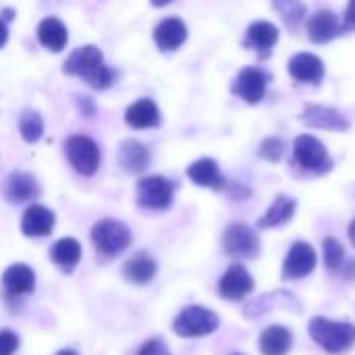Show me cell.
<instances>
[{
  "label": "cell",
  "mask_w": 355,
  "mask_h": 355,
  "mask_svg": "<svg viewBox=\"0 0 355 355\" xmlns=\"http://www.w3.org/2000/svg\"><path fill=\"white\" fill-rule=\"evenodd\" d=\"M64 73L81 77L96 89H106L114 81V73L104 64V56L96 46L75 50L64 62Z\"/></svg>",
  "instance_id": "1"
},
{
  "label": "cell",
  "mask_w": 355,
  "mask_h": 355,
  "mask_svg": "<svg viewBox=\"0 0 355 355\" xmlns=\"http://www.w3.org/2000/svg\"><path fill=\"white\" fill-rule=\"evenodd\" d=\"M310 335L329 354H343L355 343V327L352 322H335L320 316L310 322Z\"/></svg>",
  "instance_id": "2"
},
{
  "label": "cell",
  "mask_w": 355,
  "mask_h": 355,
  "mask_svg": "<svg viewBox=\"0 0 355 355\" xmlns=\"http://www.w3.org/2000/svg\"><path fill=\"white\" fill-rule=\"evenodd\" d=\"M92 241H94V248L98 250V254L116 256L129 248L131 231L121 220L106 218V220L96 223V227L92 229Z\"/></svg>",
  "instance_id": "3"
},
{
  "label": "cell",
  "mask_w": 355,
  "mask_h": 355,
  "mask_svg": "<svg viewBox=\"0 0 355 355\" xmlns=\"http://www.w3.org/2000/svg\"><path fill=\"white\" fill-rule=\"evenodd\" d=\"M218 316L202 306H191V308H185L173 329L179 337H187V339H193V337H206L210 333H214L218 329Z\"/></svg>",
  "instance_id": "4"
},
{
  "label": "cell",
  "mask_w": 355,
  "mask_h": 355,
  "mask_svg": "<svg viewBox=\"0 0 355 355\" xmlns=\"http://www.w3.org/2000/svg\"><path fill=\"white\" fill-rule=\"evenodd\" d=\"M67 158L79 175H94L100 166V148L85 135H73L67 139Z\"/></svg>",
  "instance_id": "5"
},
{
  "label": "cell",
  "mask_w": 355,
  "mask_h": 355,
  "mask_svg": "<svg viewBox=\"0 0 355 355\" xmlns=\"http://www.w3.org/2000/svg\"><path fill=\"white\" fill-rule=\"evenodd\" d=\"M173 202V183L164 177H148L137 183V204L148 210H166Z\"/></svg>",
  "instance_id": "6"
},
{
  "label": "cell",
  "mask_w": 355,
  "mask_h": 355,
  "mask_svg": "<svg viewBox=\"0 0 355 355\" xmlns=\"http://www.w3.org/2000/svg\"><path fill=\"white\" fill-rule=\"evenodd\" d=\"M295 160L302 168L312 171V173H324L331 168V158L327 148L312 135H302L295 139L293 146Z\"/></svg>",
  "instance_id": "7"
},
{
  "label": "cell",
  "mask_w": 355,
  "mask_h": 355,
  "mask_svg": "<svg viewBox=\"0 0 355 355\" xmlns=\"http://www.w3.org/2000/svg\"><path fill=\"white\" fill-rule=\"evenodd\" d=\"M223 245H225V252L233 258H254L260 250L256 231L241 223H235L225 231Z\"/></svg>",
  "instance_id": "8"
},
{
  "label": "cell",
  "mask_w": 355,
  "mask_h": 355,
  "mask_svg": "<svg viewBox=\"0 0 355 355\" xmlns=\"http://www.w3.org/2000/svg\"><path fill=\"white\" fill-rule=\"evenodd\" d=\"M252 291H254V279L250 277V272L241 264L229 266L227 272L223 275L220 283H218L220 297H225L229 302H239L245 295H250Z\"/></svg>",
  "instance_id": "9"
},
{
  "label": "cell",
  "mask_w": 355,
  "mask_h": 355,
  "mask_svg": "<svg viewBox=\"0 0 355 355\" xmlns=\"http://www.w3.org/2000/svg\"><path fill=\"white\" fill-rule=\"evenodd\" d=\"M316 268V252L312 245L300 241L295 243L285 262H283V279H304Z\"/></svg>",
  "instance_id": "10"
},
{
  "label": "cell",
  "mask_w": 355,
  "mask_h": 355,
  "mask_svg": "<svg viewBox=\"0 0 355 355\" xmlns=\"http://www.w3.org/2000/svg\"><path fill=\"white\" fill-rule=\"evenodd\" d=\"M233 92L248 104H258L266 94V75L260 69H243L235 79Z\"/></svg>",
  "instance_id": "11"
},
{
  "label": "cell",
  "mask_w": 355,
  "mask_h": 355,
  "mask_svg": "<svg viewBox=\"0 0 355 355\" xmlns=\"http://www.w3.org/2000/svg\"><path fill=\"white\" fill-rule=\"evenodd\" d=\"M54 229V214L40 204H33L25 210L21 218V231L27 237H46Z\"/></svg>",
  "instance_id": "12"
},
{
  "label": "cell",
  "mask_w": 355,
  "mask_h": 355,
  "mask_svg": "<svg viewBox=\"0 0 355 355\" xmlns=\"http://www.w3.org/2000/svg\"><path fill=\"white\" fill-rule=\"evenodd\" d=\"M289 73L302 83H320L324 77V64L314 54H297L289 60Z\"/></svg>",
  "instance_id": "13"
},
{
  "label": "cell",
  "mask_w": 355,
  "mask_h": 355,
  "mask_svg": "<svg viewBox=\"0 0 355 355\" xmlns=\"http://www.w3.org/2000/svg\"><path fill=\"white\" fill-rule=\"evenodd\" d=\"M154 40L160 50H177L187 40V27L181 19H164L154 29Z\"/></svg>",
  "instance_id": "14"
},
{
  "label": "cell",
  "mask_w": 355,
  "mask_h": 355,
  "mask_svg": "<svg viewBox=\"0 0 355 355\" xmlns=\"http://www.w3.org/2000/svg\"><path fill=\"white\" fill-rule=\"evenodd\" d=\"M2 285L10 295H27L35 287V275L25 264H12L2 275Z\"/></svg>",
  "instance_id": "15"
},
{
  "label": "cell",
  "mask_w": 355,
  "mask_h": 355,
  "mask_svg": "<svg viewBox=\"0 0 355 355\" xmlns=\"http://www.w3.org/2000/svg\"><path fill=\"white\" fill-rule=\"evenodd\" d=\"M40 193L37 189V183L31 175L27 173H12L6 181V187H4V196L8 202L12 204H23V202H29L33 200L35 196Z\"/></svg>",
  "instance_id": "16"
},
{
  "label": "cell",
  "mask_w": 355,
  "mask_h": 355,
  "mask_svg": "<svg viewBox=\"0 0 355 355\" xmlns=\"http://www.w3.org/2000/svg\"><path fill=\"white\" fill-rule=\"evenodd\" d=\"M306 27H308V33H310L312 42H316V44L331 42L339 33V29H341L339 19L331 10H320V12L312 15L308 19Z\"/></svg>",
  "instance_id": "17"
},
{
  "label": "cell",
  "mask_w": 355,
  "mask_h": 355,
  "mask_svg": "<svg viewBox=\"0 0 355 355\" xmlns=\"http://www.w3.org/2000/svg\"><path fill=\"white\" fill-rule=\"evenodd\" d=\"M119 162L127 173H144L150 164V152L144 144L127 139L119 150Z\"/></svg>",
  "instance_id": "18"
},
{
  "label": "cell",
  "mask_w": 355,
  "mask_h": 355,
  "mask_svg": "<svg viewBox=\"0 0 355 355\" xmlns=\"http://www.w3.org/2000/svg\"><path fill=\"white\" fill-rule=\"evenodd\" d=\"M187 177L200 185V187H210V189H220L225 179L220 175V168L218 164L212 160V158H202V160H196L189 168H187Z\"/></svg>",
  "instance_id": "19"
},
{
  "label": "cell",
  "mask_w": 355,
  "mask_h": 355,
  "mask_svg": "<svg viewBox=\"0 0 355 355\" xmlns=\"http://www.w3.org/2000/svg\"><path fill=\"white\" fill-rule=\"evenodd\" d=\"M125 121L133 129H150V127H156L160 123V112L152 100H139L127 108Z\"/></svg>",
  "instance_id": "20"
},
{
  "label": "cell",
  "mask_w": 355,
  "mask_h": 355,
  "mask_svg": "<svg viewBox=\"0 0 355 355\" xmlns=\"http://www.w3.org/2000/svg\"><path fill=\"white\" fill-rule=\"evenodd\" d=\"M37 40L44 48H48L52 52H60L67 46L69 33H67V27L62 25V21L48 17L37 25Z\"/></svg>",
  "instance_id": "21"
},
{
  "label": "cell",
  "mask_w": 355,
  "mask_h": 355,
  "mask_svg": "<svg viewBox=\"0 0 355 355\" xmlns=\"http://www.w3.org/2000/svg\"><path fill=\"white\" fill-rule=\"evenodd\" d=\"M156 268H158V266H156L154 258H152L150 254H146V252H139V254H135V256L125 264L123 275H125L127 281H131V283H135V285H146V283H150V281L154 279Z\"/></svg>",
  "instance_id": "22"
},
{
  "label": "cell",
  "mask_w": 355,
  "mask_h": 355,
  "mask_svg": "<svg viewBox=\"0 0 355 355\" xmlns=\"http://www.w3.org/2000/svg\"><path fill=\"white\" fill-rule=\"evenodd\" d=\"M304 121L312 127L333 129V131H341V129L349 127V123L337 110H333L329 106H308L304 112Z\"/></svg>",
  "instance_id": "23"
},
{
  "label": "cell",
  "mask_w": 355,
  "mask_h": 355,
  "mask_svg": "<svg viewBox=\"0 0 355 355\" xmlns=\"http://www.w3.org/2000/svg\"><path fill=\"white\" fill-rule=\"evenodd\" d=\"M293 337L285 327H268L260 337V352L264 355H287Z\"/></svg>",
  "instance_id": "24"
},
{
  "label": "cell",
  "mask_w": 355,
  "mask_h": 355,
  "mask_svg": "<svg viewBox=\"0 0 355 355\" xmlns=\"http://www.w3.org/2000/svg\"><path fill=\"white\" fill-rule=\"evenodd\" d=\"M295 214V200L287 198V196H279L272 206L268 208V212L258 220L260 229H270V227H281L285 223H289Z\"/></svg>",
  "instance_id": "25"
},
{
  "label": "cell",
  "mask_w": 355,
  "mask_h": 355,
  "mask_svg": "<svg viewBox=\"0 0 355 355\" xmlns=\"http://www.w3.org/2000/svg\"><path fill=\"white\" fill-rule=\"evenodd\" d=\"M279 40V29L268 21H256L248 29V44L260 52H268Z\"/></svg>",
  "instance_id": "26"
},
{
  "label": "cell",
  "mask_w": 355,
  "mask_h": 355,
  "mask_svg": "<svg viewBox=\"0 0 355 355\" xmlns=\"http://www.w3.org/2000/svg\"><path fill=\"white\" fill-rule=\"evenodd\" d=\"M50 258H52L58 266H62L64 270H71V268L79 262V258H81V245H79L77 239L64 237V239H60V241H56V243L52 245Z\"/></svg>",
  "instance_id": "27"
},
{
  "label": "cell",
  "mask_w": 355,
  "mask_h": 355,
  "mask_svg": "<svg viewBox=\"0 0 355 355\" xmlns=\"http://www.w3.org/2000/svg\"><path fill=\"white\" fill-rule=\"evenodd\" d=\"M275 8L279 10V15L283 17V21L289 25V27H297L304 17H306V6L302 0H272Z\"/></svg>",
  "instance_id": "28"
},
{
  "label": "cell",
  "mask_w": 355,
  "mask_h": 355,
  "mask_svg": "<svg viewBox=\"0 0 355 355\" xmlns=\"http://www.w3.org/2000/svg\"><path fill=\"white\" fill-rule=\"evenodd\" d=\"M19 129H21V135L25 141H37L44 133V123H42V116L37 112H23V116L19 119Z\"/></svg>",
  "instance_id": "29"
},
{
  "label": "cell",
  "mask_w": 355,
  "mask_h": 355,
  "mask_svg": "<svg viewBox=\"0 0 355 355\" xmlns=\"http://www.w3.org/2000/svg\"><path fill=\"white\" fill-rule=\"evenodd\" d=\"M343 262H345V250H343V245L337 239L329 237L324 241V264L331 270H339L343 266Z\"/></svg>",
  "instance_id": "30"
},
{
  "label": "cell",
  "mask_w": 355,
  "mask_h": 355,
  "mask_svg": "<svg viewBox=\"0 0 355 355\" xmlns=\"http://www.w3.org/2000/svg\"><path fill=\"white\" fill-rule=\"evenodd\" d=\"M260 156L270 160V162H277L281 156H283V141L277 139V137H270L266 139L262 146H260Z\"/></svg>",
  "instance_id": "31"
},
{
  "label": "cell",
  "mask_w": 355,
  "mask_h": 355,
  "mask_svg": "<svg viewBox=\"0 0 355 355\" xmlns=\"http://www.w3.org/2000/svg\"><path fill=\"white\" fill-rule=\"evenodd\" d=\"M19 349V337L10 331H0V355H12Z\"/></svg>",
  "instance_id": "32"
},
{
  "label": "cell",
  "mask_w": 355,
  "mask_h": 355,
  "mask_svg": "<svg viewBox=\"0 0 355 355\" xmlns=\"http://www.w3.org/2000/svg\"><path fill=\"white\" fill-rule=\"evenodd\" d=\"M139 355H171V352L166 349V345H164L162 341L152 339V341H148V343L141 347Z\"/></svg>",
  "instance_id": "33"
},
{
  "label": "cell",
  "mask_w": 355,
  "mask_h": 355,
  "mask_svg": "<svg viewBox=\"0 0 355 355\" xmlns=\"http://www.w3.org/2000/svg\"><path fill=\"white\" fill-rule=\"evenodd\" d=\"M345 27L347 29H355V0H349L347 12H345Z\"/></svg>",
  "instance_id": "34"
},
{
  "label": "cell",
  "mask_w": 355,
  "mask_h": 355,
  "mask_svg": "<svg viewBox=\"0 0 355 355\" xmlns=\"http://www.w3.org/2000/svg\"><path fill=\"white\" fill-rule=\"evenodd\" d=\"M6 37H8V29H6L4 21H0V48L6 44Z\"/></svg>",
  "instance_id": "35"
},
{
  "label": "cell",
  "mask_w": 355,
  "mask_h": 355,
  "mask_svg": "<svg viewBox=\"0 0 355 355\" xmlns=\"http://www.w3.org/2000/svg\"><path fill=\"white\" fill-rule=\"evenodd\" d=\"M173 0H152V4L154 6H166V4H171Z\"/></svg>",
  "instance_id": "36"
},
{
  "label": "cell",
  "mask_w": 355,
  "mask_h": 355,
  "mask_svg": "<svg viewBox=\"0 0 355 355\" xmlns=\"http://www.w3.org/2000/svg\"><path fill=\"white\" fill-rule=\"evenodd\" d=\"M349 239H352V243L355 245V220L352 223V227H349Z\"/></svg>",
  "instance_id": "37"
},
{
  "label": "cell",
  "mask_w": 355,
  "mask_h": 355,
  "mask_svg": "<svg viewBox=\"0 0 355 355\" xmlns=\"http://www.w3.org/2000/svg\"><path fill=\"white\" fill-rule=\"evenodd\" d=\"M56 355H79L77 352H73V349H62V352H58Z\"/></svg>",
  "instance_id": "38"
}]
</instances>
